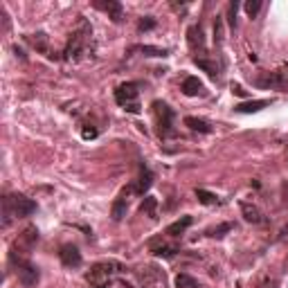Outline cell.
<instances>
[{"label":"cell","instance_id":"cell-1","mask_svg":"<svg viewBox=\"0 0 288 288\" xmlns=\"http://www.w3.org/2000/svg\"><path fill=\"white\" fill-rule=\"evenodd\" d=\"M90 36H93V27H90V23L83 18V16H79V25L72 30L70 38H68L65 43V50H63V59L65 61H79L86 52L88 43H90Z\"/></svg>","mask_w":288,"mask_h":288},{"label":"cell","instance_id":"cell-2","mask_svg":"<svg viewBox=\"0 0 288 288\" xmlns=\"http://www.w3.org/2000/svg\"><path fill=\"white\" fill-rule=\"evenodd\" d=\"M126 273V268L117 261H99L86 273V281L90 288H110L117 275Z\"/></svg>","mask_w":288,"mask_h":288},{"label":"cell","instance_id":"cell-3","mask_svg":"<svg viewBox=\"0 0 288 288\" xmlns=\"http://www.w3.org/2000/svg\"><path fill=\"white\" fill-rule=\"evenodd\" d=\"M9 263H11V268L16 270V275H18L20 284H25V286H36L38 284L41 273H38V268L27 259V252H18L14 248V250L9 252Z\"/></svg>","mask_w":288,"mask_h":288},{"label":"cell","instance_id":"cell-4","mask_svg":"<svg viewBox=\"0 0 288 288\" xmlns=\"http://www.w3.org/2000/svg\"><path fill=\"white\" fill-rule=\"evenodd\" d=\"M151 108H153V115H156L158 135H160L162 140H167V138H176L178 131L173 128V120H176V113H173L171 106H169L167 101L156 99L153 104H151Z\"/></svg>","mask_w":288,"mask_h":288},{"label":"cell","instance_id":"cell-5","mask_svg":"<svg viewBox=\"0 0 288 288\" xmlns=\"http://www.w3.org/2000/svg\"><path fill=\"white\" fill-rule=\"evenodd\" d=\"M138 83L133 81H126L122 86L115 88V101L122 106L126 113H133V115H140V101H138Z\"/></svg>","mask_w":288,"mask_h":288},{"label":"cell","instance_id":"cell-6","mask_svg":"<svg viewBox=\"0 0 288 288\" xmlns=\"http://www.w3.org/2000/svg\"><path fill=\"white\" fill-rule=\"evenodd\" d=\"M255 86L259 88H270V90H288V70H273V72H261L255 79Z\"/></svg>","mask_w":288,"mask_h":288},{"label":"cell","instance_id":"cell-7","mask_svg":"<svg viewBox=\"0 0 288 288\" xmlns=\"http://www.w3.org/2000/svg\"><path fill=\"white\" fill-rule=\"evenodd\" d=\"M9 198V205H11V212H14V216H32L34 212H36V203L32 198H27V196L23 194H14V196H7Z\"/></svg>","mask_w":288,"mask_h":288},{"label":"cell","instance_id":"cell-8","mask_svg":"<svg viewBox=\"0 0 288 288\" xmlns=\"http://www.w3.org/2000/svg\"><path fill=\"white\" fill-rule=\"evenodd\" d=\"M140 277V284L142 288H156V286H165V273L158 270L156 266H146L138 273Z\"/></svg>","mask_w":288,"mask_h":288},{"label":"cell","instance_id":"cell-9","mask_svg":"<svg viewBox=\"0 0 288 288\" xmlns=\"http://www.w3.org/2000/svg\"><path fill=\"white\" fill-rule=\"evenodd\" d=\"M59 259H61V263H63L65 268H79L81 266V261H83L79 248L72 246V243H65V246L59 248Z\"/></svg>","mask_w":288,"mask_h":288},{"label":"cell","instance_id":"cell-10","mask_svg":"<svg viewBox=\"0 0 288 288\" xmlns=\"http://www.w3.org/2000/svg\"><path fill=\"white\" fill-rule=\"evenodd\" d=\"M128 194H135L133 185H128V187H124V189H122V194L117 196V201L113 203V212H110L113 221H122V218L126 216V210H128V198H126V196H128Z\"/></svg>","mask_w":288,"mask_h":288},{"label":"cell","instance_id":"cell-11","mask_svg":"<svg viewBox=\"0 0 288 288\" xmlns=\"http://www.w3.org/2000/svg\"><path fill=\"white\" fill-rule=\"evenodd\" d=\"M187 43L191 52H201V56L205 54V34H203L201 25H191L187 30Z\"/></svg>","mask_w":288,"mask_h":288},{"label":"cell","instance_id":"cell-12","mask_svg":"<svg viewBox=\"0 0 288 288\" xmlns=\"http://www.w3.org/2000/svg\"><path fill=\"white\" fill-rule=\"evenodd\" d=\"M27 41H30L34 48L38 50V52H43L45 56H50V59H56V52H52V50H50V38H48V34H43V32H38V34H30V36H27Z\"/></svg>","mask_w":288,"mask_h":288},{"label":"cell","instance_id":"cell-13","mask_svg":"<svg viewBox=\"0 0 288 288\" xmlns=\"http://www.w3.org/2000/svg\"><path fill=\"white\" fill-rule=\"evenodd\" d=\"M273 104V99H250V101H243V104H236L234 106V113H241V115H248V113H259L261 108Z\"/></svg>","mask_w":288,"mask_h":288},{"label":"cell","instance_id":"cell-14","mask_svg":"<svg viewBox=\"0 0 288 288\" xmlns=\"http://www.w3.org/2000/svg\"><path fill=\"white\" fill-rule=\"evenodd\" d=\"M95 7L104 9L113 23H120L124 18V7H122V3H117V0H108V3H95Z\"/></svg>","mask_w":288,"mask_h":288},{"label":"cell","instance_id":"cell-15","mask_svg":"<svg viewBox=\"0 0 288 288\" xmlns=\"http://www.w3.org/2000/svg\"><path fill=\"white\" fill-rule=\"evenodd\" d=\"M241 214H243V218L248 223H266V216H263V212L259 210L257 205H252V203H241Z\"/></svg>","mask_w":288,"mask_h":288},{"label":"cell","instance_id":"cell-16","mask_svg":"<svg viewBox=\"0 0 288 288\" xmlns=\"http://www.w3.org/2000/svg\"><path fill=\"white\" fill-rule=\"evenodd\" d=\"M151 185H153V173L149 171V167L146 165H142L140 167V178H138V183H135V194L144 196L146 191H149Z\"/></svg>","mask_w":288,"mask_h":288},{"label":"cell","instance_id":"cell-17","mask_svg":"<svg viewBox=\"0 0 288 288\" xmlns=\"http://www.w3.org/2000/svg\"><path fill=\"white\" fill-rule=\"evenodd\" d=\"M194 63L198 65L201 70H205L212 79H218V75H221V65H218L216 61L207 59V56H194Z\"/></svg>","mask_w":288,"mask_h":288},{"label":"cell","instance_id":"cell-18","mask_svg":"<svg viewBox=\"0 0 288 288\" xmlns=\"http://www.w3.org/2000/svg\"><path fill=\"white\" fill-rule=\"evenodd\" d=\"M180 90H183L187 97H196V95L205 93V86H203V81H201L198 77H187L183 81V88H180Z\"/></svg>","mask_w":288,"mask_h":288},{"label":"cell","instance_id":"cell-19","mask_svg":"<svg viewBox=\"0 0 288 288\" xmlns=\"http://www.w3.org/2000/svg\"><path fill=\"white\" fill-rule=\"evenodd\" d=\"M185 126L191 128V131H198V133H212V131H214L212 124L207 122V120H201V117H191V115L185 117Z\"/></svg>","mask_w":288,"mask_h":288},{"label":"cell","instance_id":"cell-20","mask_svg":"<svg viewBox=\"0 0 288 288\" xmlns=\"http://www.w3.org/2000/svg\"><path fill=\"white\" fill-rule=\"evenodd\" d=\"M140 214H144V216H149V218H156L158 216V198L146 194L142 203H140Z\"/></svg>","mask_w":288,"mask_h":288},{"label":"cell","instance_id":"cell-21","mask_svg":"<svg viewBox=\"0 0 288 288\" xmlns=\"http://www.w3.org/2000/svg\"><path fill=\"white\" fill-rule=\"evenodd\" d=\"M149 246H151V252H153L156 257H162V259H171V257H176L180 252L178 246H167V243H160V246L149 243Z\"/></svg>","mask_w":288,"mask_h":288},{"label":"cell","instance_id":"cell-22","mask_svg":"<svg viewBox=\"0 0 288 288\" xmlns=\"http://www.w3.org/2000/svg\"><path fill=\"white\" fill-rule=\"evenodd\" d=\"M191 223H194V218H191V216H183V218H178L176 223H171V225L167 228V236H180V234L185 232V230L189 228Z\"/></svg>","mask_w":288,"mask_h":288},{"label":"cell","instance_id":"cell-23","mask_svg":"<svg viewBox=\"0 0 288 288\" xmlns=\"http://www.w3.org/2000/svg\"><path fill=\"white\" fill-rule=\"evenodd\" d=\"M36 241H38V230H36V228H25V230H23V234H20V243L25 246L27 250H32Z\"/></svg>","mask_w":288,"mask_h":288},{"label":"cell","instance_id":"cell-24","mask_svg":"<svg viewBox=\"0 0 288 288\" xmlns=\"http://www.w3.org/2000/svg\"><path fill=\"white\" fill-rule=\"evenodd\" d=\"M234 230V223H221V225H216V228H212V230H207V236H214V239H223L228 232H232Z\"/></svg>","mask_w":288,"mask_h":288},{"label":"cell","instance_id":"cell-25","mask_svg":"<svg viewBox=\"0 0 288 288\" xmlns=\"http://www.w3.org/2000/svg\"><path fill=\"white\" fill-rule=\"evenodd\" d=\"M194 194H196V198H198L203 205H216L218 203V196L212 194V191H207V189H196Z\"/></svg>","mask_w":288,"mask_h":288},{"label":"cell","instance_id":"cell-26","mask_svg":"<svg viewBox=\"0 0 288 288\" xmlns=\"http://www.w3.org/2000/svg\"><path fill=\"white\" fill-rule=\"evenodd\" d=\"M140 52H142L144 56H169V50L165 48H153V45H140Z\"/></svg>","mask_w":288,"mask_h":288},{"label":"cell","instance_id":"cell-27","mask_svg":"<svg viewBox=\"0 0 288 288\" xmlns=\"http://www.w3.org/2000/svg\"><path fill=\"white\" fill-rule=\"evenodd\" d=\"M176 288H201V286L196 284V279H191L189 275L180 273L178 277H176Z\"/></svg>","mask_w":288,"mask_h":288},{"label":"cell","instance_id":"cell-28","mask_svg":"<svg viewBox=\"0 0 288 288\" xmlns=\"http://www.w3.org/2000/svg\"><path fill=\"white\" fill-rule=\"evenodd\" d=\"M214 43L218 48L223 45V16H216V23H214Z\"/></svg>","mask_w":288,"mask_h":288},{"label":"cell","instance_id":"cell-29","mask_svg":"<svg viewBox=\"0 0 288 288\" xmlns=\"http://www.w3.org/2000/svg\"><path fill=\"white\" fill-rule=\"evenodd\" d=\"M243 9L250 18H255V16L259 14V9H261V0H248V3L243 5Z\"/></svg>","mask_w":288,"mask_h":288},{"label":"cell","instance_id":"cell-30","mask_svg":"<svg viewBox=\"0 0 288 288\" xmlns=\"http://www.w3.org/2000/svg\"><path fill=\"white\" fill-rule=\"evenodd\" d=\"M259 288H279V284H277V279H273L270 275H263L261 281H259Z\"/></svg>","mask_w":288,"mask_h":288},{"label":"cell","instance_id":"cell-31","mask_svg":"<svg viewBox=\"0 0 288 288\" xmlns=\"http://www.w3.org/2000/svg\"><path fill=\"white\" fill-rule=\"evenodd\" d=\"M236 9H239V5H236V3H230V7H228V16H230V27H232V30H234V27H236Z\"/></svg>","mask_w":288,"mask_h":288},{"label":"cell","instance_id":"cell-32","mask_svg":"<svg viewBox=\"0 0 288 288\" xmlns=\"http://www.w3.org/2000/svg\"><path fill=\"white\" fill-rule=\"evenodd\" d=\"M140 32H144V30H153V27H156V20L153 18H151V16H144V18L142 20H140Z\"/></svg>","mask_w":288,"mask_h":288},{"label":"cell","instance_id":"cell-33","mask_svg":"<svg viewBox=\"0 0 288 288\" xmlns=\"http://www.w3.org/2000/svg\"><path fill=\"white\" fill-rule=\"evenodd\" d=\"M81 135H83V140H95L99 133H97V128H95V126H86L81 131Z\"/></svg>","mask_w":288,"mask_h":288},{"label":"cell","instance_id":"cell-34","mask_svg":"<svg viewBox=\"0 0 288 288\" xmlns=\"http://www.w3.org/2000/svg\"><path fill=\"white\" fill-rule=\"evenodd\" d=\"M279 191H281V201H284L286 205H288V178L284 180V183H281V189H279Z\"/></svg>","mask_w":288,"mask_h":288},{"label":"cell","instance_id":"cell-35","mask_svg":"<svg viewBox=\"0 0 288 288\" xmlns=\"http://www.w3.org/2000/svg\"><path fill=\"white\" fill-rule=\"evenodd\" d=\"M279 241H281V243H288V223L279 230Z\"/></svg>","mask_w":288,"mask_h":288},{"label":"cell","instance_id":"cell-36","mask_svg":"<svg viewBox=\"0 0 288 288\" xmlns=\"http://www.w3.org/2000/svg\"><path fill=\"white\" fill-rule=\"evenodd\" d=\"M232 93L234 95H239V97H246V90L239 86V83H232Z\"/></svg>","mask_w":288,"mask_h":288},{"label":"cell","instance_id":"cell-37","mask_svg":"<svg viewBox=\"0 0 288 288\" xmlns=\"http://www.w3.org/2000/svg\"><path fill=\"white\" fill-rule=\"evenodd\" d=\"M236 288H243V286H241V284H236Z\"/></svg>","mask_w":288,"mask_h":288}]
</instances>
